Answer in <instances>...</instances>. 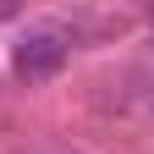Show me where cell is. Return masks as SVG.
<instances>
[{"label": "cell", "instance_id": "obj_2", "mask_svg": "<svg viewBox=\"0 0 154 154\" xmlns=\"http://www.w3.org/2000/svg\"><path fill=\"white\" fill-rule=\"evenodd\" d=\"M11 17H17V6H0V22H11Z\"/></svg>", "mask_w": 154, "mask_h": 154}, {"label": "cell", "instance_id": "obj_1", "mask_svg": "<svg viewBox=\"0 0 154 154\" xmlns=\"http://www.w3.org/2000/svg\"><path fill=\"white\" fill-rule=\"evenodd\" d=\"M66 55H72V38L61 28H33V33H22L11 44V72L22 83H50L66 66Z\"/></svg>", "mask_w": 154, "mask_h": 154}]
</instances>
